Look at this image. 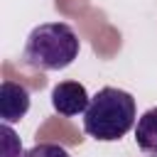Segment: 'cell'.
Masks as SVG:
<instances>
[{"instance_id":"1","label":"cell","mask_w":157,"mask_h":157,"mask_svg":"<svg viewBox=\"0 0 157 157\" xmlns=\"http://www.w3.org/2000/svg\"><path fill=\"white\" fill-rule=\"evenodd\" d=\"M78 37L66 22H42L37 25L22 49L25 66L34 71H61L78 56Z\"/></svg>"},{"instance_id":"2","label":"cell","mask_w":157,"mask_h":157,"mask_svg":"<svg viewBox=\"0 0 157 157\" xmlns=\"http://www.w3.org/2000/svg\"><path fill=\"white\" fill-rule=\"evenodd\" d=\"M137 120L135 98L113 86H103L88 103L83 113V130L88 137L101 142H115L120 140Z\"/></svg>"},{"instance_id":"3","label":"cell","mask_w":157,"mask_h":157,"mask_svg":"<svg viewBox=\"0 0 157 157\" xmlns=\"http://www.w3.org/2000/svg\"><path fill=\"white\" fill-rule=\"evenodd\" d=\"M88 103H91V96H88L86 86L78 81H61L52 88V108L64 118L86 113Z\"/></svg>"},{"instance_id":"4","label":"cell","mask_w":157,"mask_h":157,"mask_svg":"<svg viewBox=\"0 0 157 157\" xmlns=\"http://www.w3.org/2000/svg\"><path fill=\"white\" fill-rule=\"evenodd\" d=\"M29 110V91L22 83H15L10 78L2 81L0 86V118L2 123H17L27 115Z\"/></svg>"},{"instance_id":"5","label":"cell","mask_w":157,"mask_h":157,"mask_svg":"<svg viewBox=\"0 0 157 157\" xmlns=\"http://www.w3.org/2000/svg\"><path fill=\"white\" fill-rule=\"evenodd\" d=\"M135 142L145 157H157V108H147L137 118Z\"/></svg>"},{"instance_id":"6","label":"cell","mask_w":157,"mask_h":157,"mask_svg":"<svg viewBox=\"0 0 157 157\" xmlns=\"http://www.w3.org/2000/svg\"><path fill=\"white\" fill-rule=\"evenodd\" d=\"M0 132H2V157H22V145H20V137L15 135L12 125L2 123Z\"/></svg>"},{"instance_id":"7","label":"cell","mask_w":157,"mask_h":157,"mask_svg":"<svg viewBox=\"0 0 157 157\" xmlns=\"http://www.w3.org/2000/svg\"><path fill=\"white\" fill-rule=\"evenodd\" d=\"M22 157H71L66 152V147L56 145V142H37L34 147L25 150Z\"/></svg>"}]
</instances>
